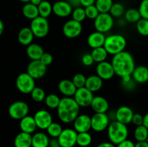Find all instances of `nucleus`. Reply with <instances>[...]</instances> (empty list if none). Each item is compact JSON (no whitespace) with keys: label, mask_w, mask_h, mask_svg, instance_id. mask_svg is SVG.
I'll return each mask as SVG.
<instances>
[{"label":"nucleus","mask_w":148,"mask_h":147,"mask_svg":"<svg viewBox=\"0 0 148 147\" xmlns=\"http://www.w3.org/2000/svg\"><path fill=\"white\" fill-rule=\"evenodd\" d=\"M96 74L103 81L112 79L116 74L111 62L105 61L98 63L96 66Z\"/></svg>","instance_id":"obj_15"},{"label":"nucleus","mask_w":148,"mask_h":147,"mask_svg":"<svg viewBox=\"0 0 148 147\" xmlns=\"http://www.w3.org/2000/svg\"><path fill=\"white\" fill-rule=\"evenodd\" d=\"M92 141V137L89 132L78 133L77 145L79 147H88Z\"/></svg>","instance_id":"obj_32"},{"label":"nucleus","mask_w":148,"mask_h":147,"mask_svg":"<svg viewBox=\"0 0 148 147\" xmlns=\"http://www.w3.org/2000/svg\"><path fill=\"white\" fill-rule=\"evenodd\" d=\"M73 8H77V7H81L80 0H66Z\"/></svg>","instance_id":"obj_51"},{"label":"nucleus","mask_w":148,"mask_h":147,"mask_svg":"<svg viewBox=\"0 0 148 147\" xmlns=\"http://www.w3.org/2000/svg\"><path fill=\"white\" fill-rule=\"evenodd\" d=\"M113 4V0H96L95 5L100 13H109Z\"/></svg>","instance_id":"obj_36"},{"label":"nucleus","mask_w":148,"mask_h":147,"mask_svg":"<svg viewBox=\"0 0 148 147\" xmlns=\"http://www.w3.org/2000/svg\"><path fill=\"white\" fill-rule=\"evenodd\" d=\"M63 131V128L62 125L58 122H53L46 129L47 134L51 138H57L60 135Z\"/></svg>","instance_id":"obj_38"},{"label":"nucleus","mask_w":148,"mask_h":147,"mask_svg":"<svg viewBox=\"0 0 148 147\" xmlns=\"http://www.w3.org/2000/svg\"><path fill=\"white\" fill-rule=\"evenodd\" d=\"M35 121L37 128L40 130H46L48 127L53 122L51 114L46 110H39L34 114Z\"/></svg>","instance_id":"obj_14"},{"label":"nucleus","mask_w":148,"mask_h":147,"mask_svg":"<svg viewBox=\"0 0 148 147\" xmlns=\"http://www.w3.org/2000/svg\"><path fill=\"white\" fill-rule=\"evenodd\" d=\"M39 16L44 18H48L53 12V4L47 0H43L42 2L38 6Z\"/></svg>","instance_id":"obj_31"},{"label":"nucleus","mask_w":148,"mask_h":147,"mask_svg":"<svg viewBox=\"0 0 148 147\" xmlns=\"http://www.w3.org/2000/svg\"><path fill=\"white\" fill-rule=\"evenodd\" d=\"M88 147H89V146H88Z\"/></svg>","instance_id":"obj_60"},{"label":"nucleus","mask_w":148,"mask_h":147,"mask_svg":"<svg viewBox=\"0 0 148 147\" xmlns=\"http://www.w3.org/2000/svg\"><path fill=\"white\" fill-rule=\"evenodd\" d=\"M26 53L27 56L31 61L40 60L41 56L44 53L43 48L37 43H31L27 46L26 48Z\"/></svg>","instance_id":"obj_26"},{"label":"nucleus","mask_w":148,"mask_h":147,"mask_svg":"<svg viewBox=\"0 0 148 147\" xmlns=\"http://www.w3.org/2000/svg\"><path fill=\"white\" fill-rule=\"evenodd\" d=\"M63 34L68 38H75L80 35L82 31V23L74 20H69L64 24Z\"/></svg>","instance_id":"obj_12"},{"label":"nucleus","mask_w":148,"mask_h":147,"mask_svg":"<svg viewBox=\"0 0 148 147\" xmlns=\"http://www.w3.org/2000/svg\"><path fill=\"white\" fill-rule=\"evenodd\" d=\"M134 137L137 141H147L148 138V128L143 125L136 126L134 131Z\"/></svg>","instance_id":"obj_34"},{"label":"nucleus","mask_w":148,"mask_h":147,"mask_svg":"<svg viewBox=\"0 0 148 147\" xmlns=\"http://www.w3.org/2000/svg\"><path fill=\"white\" fill-rule=\"evenodd\" d=\"M125 12L124 6L121 3L116 2L113 4L109 13L114 18H121L122 16L124 15Z\"/></svg>","instance_id":"obj_37"},{"label":"nucleus","mask_w":148,"mask_h":147,"mask_svg":"<svg viewBox=\"0 0 148 147\" xmlns=\"http://www.w3.org/2000/svg\"><path fill=\"white\" fill-rule=\"evenodd\" d=\"M73 97L80 108H86L90 106L94 95L93 92L84 86L77 89Z\"/></svg>","instance_id":"obj_10"},{"label":"nucleus","mask_w":148,"mask_h":147,"mask_svg":"<svg viewBox=\"0 0 148 147\" xmlns=\"http://www.w3.org/2000/svg\"><path fill=\"white\" fill-rule=\"evenodd\" d=\"M103 47L108 54L116 55L124 51L127 47V39L121 34H112L106 36Z\"/></svg>","instance_id":"obj_4"},{"label":"nucleus","mask_w":148,"mask_h":147,"mask_svg":"<svg viewBox=\"0 0 148 147\" xmlns=\"http://www.w3.org/2000/svg\"><path fill=\"white\" fill-rule=\"evenodd\" d=\"M20 128L21 131L27 133L32 134L35 133L38 128L34 118L27 115L20 120Z\"/></svg>","instance_id":"obj_22"},{"label":"nucleus","mask_w":148,"mask_h":147,"mask_svg":"<svg viewBox=\"0 0 148 147\" xmlns=\"http://www.w3.org/2000/svg\"><path fill=\"white\" fill-rule=\"evenodd\" d=\"M97 147H116L115 144L111 142H103L100 144Z\"/></svg>","instance_id":"obj_52"},{"label":"nucleus","mask_w":148,"mask_h":147,"mask_svg":"<svg viewBox=\"0 0 148 147\" xmlns=\"http://www.w3.org/2000/svg\"><path fill=\"white\" fill-rule=\"evenodd\" d=\"M116 147H135V144L131 140L127 139L117 144Z\"/></svg>","instance_id":"obj_48"},{"label":"nucleus","mask_w":148,"mask_h":147,"mask_svg":"<svg viewBox=\"0 0 148 147\" xmlns=\"http://www.w3.org/2000/svg\"><path fill=\"white\" fill-rule=\"evenodd\" d=\"M147 142H148V138H147Z\"/></svg>","instance_id":"obj_58"},{"label":"nucleus","mask_w":148,"mask_h":147,"mask_svg":"<svg viewBox=\"0 0 148 147\" xmlns=\"http://www.w3.org/2000/svg\"><path fill=\"white\" fill-rule=\"evenodd\" d=\"M103 80L98 75H92L87 77L85 87L92 92H96L102 88Z\"/></svg>","instance_id":"obj_25"},{"label":"nucleus","mask_w":148,"mask_h":147,"mask_svg":"<svg viewBox=\"0 0 148 147\" xmlns=\"http://www.w3.org/2000/svg\"><path fill=\"white\" fill-rule=\"evenodd\" d=\"M28 105L24 101H16L12 102L8 108V114L12 119L21 120L29 113Z\"/></svg>","instance_id":"obj_8"},{"label":"nucleus","mask_w":148,"mask_h":147,"mask_svg":"<svg viewBox=\"0 0 148 147\" xmlns=\"http://www.w3.org/2000/svg\"><path fill=\"white\" fill-rule=\"evenodd\" d=\"M86 79L87 77L83 74L78 73L76 74L75 76L72 78V81L75 85L77 89L79 88H82L85 86V83H86Z\"/></svg>","instance_id":"obj_42"},{"label":"nucleus","mask_w":148,"mask_h":147,"mask_svg":"<svg viewBox=\"0 0 148 147\" xmlns=\"http://www.w3.org/2000/svg\"><path fill=\"white\" fill-rule=\"evenodd\" d=\"M40 61L45 65V66H48L49 65H51L53 62V56L51 53H45L43 54V56H41L40 59Z\"/></svg>","instance_id":"obj_46"},{"label":"nucleus","mask_w":148,"mask_h":147,"mask_svg":"<svg viewBox=\"0 0 148 147\" xmlns=\"http://www.w3.org/2000/svg\"><path fill=\"white\" fill-rule=\"evenodd\" d=\"M133 115H134V112L132 109L125 105L119 107L114 113L116 120L125 125H128L129 123L132 122Z\"/></svg>","instance_id":"obj_18"},{"label":"nucleus","mask_w":148,"mask_h":147,"mask_svg":"<svg viewBox=\"0 0 148 147\" xmlns=\"http://www.w3.org/2000/svg\"><path fill=\"white\" fill-rule=\"evenodd\" d=\"M71 15H72V20L79 22H82L87 18L85 8L82 7L74 8Z\"/></svg>","instance_id":"obj_40"},{"label":"nucleus","mask_w":148,"mask_h":147,"mask_svg":"<svg viewBox=\"0 0 148 147\" xmlns=\"http://www.w3.org/2000/svg\"><path fill=\"white\" fill-rule=\"evenodd\" d=\"M56 110L59 119L64 123L69 124L73 122L79 115L80 107L74 97H64L61 99L60 103Z\"/></svg>","instance_id":"obj_1"},{"label":"nucleus","mask_w":148,"mask_h":147,"mask_svg":"<svg viewBox=\"0 0 148 147\" xmlns=\"http://www.w3.org/2000/svg\"><path fill=\"white\" fill-rule=\"evenodd\" d=\"M137 30L140 35L148 36V20L141 18L136 23Z\"/></svg>","instance_id":"obj_41"},{"label":"nucleus","mask_w":148,"mask_h":147,"mask_svg":"<svg viewBox=\"0 0 148 147\" xmlns=\"http://www.w3.org/2000/svg\"><path fill=\"white\" fill-rule=\"evenodd\" d=\"M60 101L61 99L56 94H49L46 95L44 102L46 106L50 109H57Z\"/></svg>","instance_id":"obj_35"},{"label":"nucleus","mask_w":148,"mask_h":147,"mask_svg":"<svg viewBox=\"0 0 148 147\" xmlns=\"http://www.w3.org/2000/svg\"><path fill=\"white\" fill-rule=\"evenodd\" d=\"M107 134L110 142L117 145L128 139L127 138L129 135V129L127 125L117 120H114L110 122L107 128Z\"/></svg>","instance_id":"obj_3"},{"label":"nucleus","mask_w":148,"mask_h":147,"mask_svg":"<svg viewBox=\"0 0 148 147\" xmlns=\"http://www.w3.org/2000/svg\"><path fill=\"white\" fill-rule=\"evenodd\" d=\"M19 1H20L21 2H23V3H25H25L30 2V0H19Z\"/></svg>","instance_id":"obj_57"},{"label":"nucleus","mask_w":148,"mask_h":147,"mask_svg":"<svg viewBox=\"0 0 148 147\" xmlns=\"http://www.w3.org/2000/svg\"><path fill=\"white\" fill-rule=\"evenodd\" d=\"M92 110L97 113H106L109 108V103L102 96H94L90 105Z\"/></svg>","instance_id":"obj_19"},{"label":"nucleus","mask_w":148,"mask_h":147,"mask_svg":"<svg viewBox=\"0 0 148 147\" xmlns=\"http://www.w3.org/2000/svg\"><path fill=\"white\" fill-rule=\"evenodd\" d=\"M34 37V35L30 27H24L19 31L17 39L20 44L25 46H27L33 43Z\"/></svg>","instance_id":"obj_23"},{"label":"nucleus","mask_w":148,"mask_h":147,"mask_svg":"<svg viewBox=\"0 0 148 147\" xmlns=\"http://www.w3.org/2000/svg\"><path fill=\"white\" fill-rule=\"evenodd\" d=\"M135 147H148L147 141H137L135 144Z\"/></svg>","instance_id":"obj_53"},{"label":"nucleus","mask_w":148,"mask_h":147,"mask_svg":"<svg viewBox=\"0 0 148 147\" xmlns=\"http://www.w3.org/2000/svg\"><path fill=\"white\" fill-rule=\"evenodd\" d=\"M95 1L96 0H80L81 7L85 8V7H89V6L94 5L95 3Z\"/></svg>","instance_id":"obj_50"},{"label":"nucleus","mask_w":148,"mask_h":147,"mask_svg":"<svg viewBox=\"0 0 148 147\" xmlns=\"http://www.w3.org/2000/svg\"><path fill=\"white\" fill-rule=\"evenodd\" d=\"M30 28L31 29L35 37L43 38L49 32V23L47 18L38 16L31 20Z\"/></svg>","instance_id":"obj_5"},{"label":"nucleus","mask_w":148,"mask_h":147,"mask_svg":"<svg viewBox=\"0 0 148 147\" xmlns=\"http://www.w3.org/2000/svg\"><path fill=\"white\" fill-rule=\"evenodd\" d=\"M42 1H43V0H30V2L32 3L33 4H34V5L37 6V7H38V6L39 4H40V3L42 2Z\"/></svg>","instance_id":"obj_56"},{"label":"nucleus","mask_w":148,"mask_h":147,"mask_svg":"<svg viewBox=\"0 0 148 147\" xmlns=\"http://www.w3.org/2000/svg\"><path fill=\"white\" fill-rule=\"evenodd\" d=\"M111 63L115 74L120 77L132 75L136 67L132 55L126 50L113 56Z\"/></svg>","instance_id":"obj_2"},{"label":"nucleus","mask_w":148,"mask_h":147,"mask_svg":"<svg viewBox=\"0 0 148 147\" xmlns=\"http://www.w3.org/2000/svg\"><path fill=\"white\" fill-rule=\"evenodd\" d=\"M73 128L77 133L89 132L91 129V117L86 114H79L74 120Z\"/></svg>","instance_id":"obj_16"},{"label":"nucleus","mask_w":148,"mask_h":147,"mask_svg":"<svg viewBox=\"0 0 148 147\" xmlns=\"http://www.w3.org/2000/svg\"><path fill=\"white\" fill-rule=\"evenodd\" d=\"M72 11L73 7L66 1L59 0L53 4V13L59 17H67L72 14Z\"/></svg>","instance_id":"obj_17"},{"label":"nucleus","mask_w":148,"mask_h":147,"mask_svg":"<svg viewBox=\"0 0 148 147\" xmlns=\"http://www.w3.org/2000/svg\"><path fill=\"white\" fill-rule=\"evenodd\" d=\"M58 89L61 94H62L64 97H72L75 95L77 88L75 86L72 80L62 79L58 84Z\"/></svg>","instance_id":"obj_20"},{"label":"nucleus","mask_w":148,"mask_h":147,"mask_svg":"<svg viewBox=\"0 0 148 147\" xmlns=\"http://www.w3.org/2000/svg\"><path fill=\"white\" fill-rule=\"evenodd\" d=\"M110 124V118L106 113L95 112L91 117V129L95 132H102L107 129Z\"/></svg>","instance_id":"obj_9"},{"label":"nucleus","mask_w":148,"mask_h":147,"mask_svg":"<svg viewBox=\"0 0 148 147\" xmlns=\"http://www.w3.org/2000/svg\"><path fill=\"white\" fill-rule=\"evenodd\" d=\"M4 22H2V20L0 19V36L2 35L3 32H4Z\"/></svg>","instance_id":"obj_55"},{"label":"nucleus","mask_w":148,"mask_h":147,"mask_svg":"<svg viewBox=\"0 0 148 147\" xmlns=\"http://www.w3.org/2000/svg\"><path fill=\"white\" fill-rule=\"evenodd\" d=\"M141 17L148 20V0H143L138 9Z\"/></svg>","instance_id":"obj_44"},{"label":"nucleus","mask_w":148,"mask_h":147,"mask_svg":"<svg viewBox=\"0 0 148 147\" xmlns=\"http://www.w3.org/2000/svg\"><path fill=\"white\" fill-rule=\"evenodd\" d=\"M143 125L148 128V112L143 116Z\"/></svg>","instance_id":"obj_54"},{"label":"nucleus","mask_w":148,"mask_h":147,"mask_svg":"<svg viewBox=\"0 0 148 147\" xmlns=\"http://www.w3.org/2000/svg\"><path fill=\"white\" fill-rule=\"evenodd\" d=\"M14 147H31L32 135L21 131L14 138Z\"/></svg>","instance_id":"obj_27"},{"label":"nucleus","mask_w":148,"mask_h":147,"mask_svg":"<svg viewBox=\"0 0 148 147\" xmlns=\"http://www.w3.org/2000/svg\"><path fill=\"white\" fill-rule=\"evenodd\" d=\"M31 147H33V146H31Z\"/></svg>","instance_id":"obj_59"},{"label":"nucleus","mask_w":148,"mask_h":147,"mask_svg":"<svg viewBox=\"0 0 148 147\" xmlns=\"http://www.w3.org/2000/svg\"><path fill=\"white\" fill-rule=\"evenodd\" d=\"M36 79H33L27 72L20 74L16 79V86L21 93L27 95L30 94L36 87Z\"/></svg>","instance_id":"obj_6"},{"label":"nucleus","mask_w":148,"mask_h":147,"mask_svg":"<svg viewBox=\"0 0 148 147\" xmlns=\"http://www.w3.org/2000/svg\"><path fill=\"white\" fill-rule=\"evenodd\" d=\"M124 16L126 21L130 23H137L142 18L139 10L134 8H130L126 10Z\"/></svg>","instance_id":"obj_33"},{"label":"nucleus","mask_w":148,"mask_h":147,"mask_svg":"<svg viewBox=\"0 0 148 147\" xmlns=\"http://www.w3.org/2000/svg\"><path fill=\"white\" fill-rule=\"evenodd\" d=\"M85 14H86V17L90 19V20H95L98 17V14H100L99 11H98V10L97 9L96 6L95 4L85 7Z\"/></svg>","instance_id":"obj_43"},{"label":"nucleus","mask_w":148,"mask_h":147,"mask_svg":"<svg viewBox=\"0 0 148 147\" xmlns=\"http://www.w3.org/2000/svg\"><path fill=\"white\" fill-rule=\"evenodd\" d=\"M106 37V36L105 35L104 33L95 31L89 35V36L88 37V40H87V43H88V46L92 49L103 47L104 46Z\"/></svg>","instance_id":"obj_21"},{"label":"nucleus","mask_w":148,"mask_h":147,"mask_svg":"<svg viewBox=\"0 0 148 147\" xmlns=\"http://www.w3.org/2000/svg\"><path fill=\"white\" fill-rule=\"evenodd\" d=\"M30 96H31L32 99L36 102H41L45 100L46 98V92L43 90L42 88L38 87V86H36L33 91L30 93Z\"/></svg>","instance_id":"obj_39"},{"label":"nucleus","mask_w":148,"mask_h":147,"mask_svg":"<svg viewBox=\"0 0 148 147\" xmlns=\"http://www.w3.org/2000/svg\"><path fill=\"white\" fill-rule=\"evenodd\" d=\"M92 59H93L94 62H96L97 63H101V62L105 61L107 59L108 53L105 49V48L99 47L94 48L92 50V52L90 53Z\"/></svg>","instance_id":"obj_30"},{"label":"nucleus","mask_w":148,"mask_h":147,"mask_svg":"<svg viewBox=\"0 0 148 147\" xmlns=\"http://www.w3.org/2000/svg\"><path fill=\"white\" fill-rule=\"evenodd\" d=\"M49 135L43 132L35 133L32 135V146L33 147H49Z\"/></svg>","instance_id":"obj_28"},{"label":"nucleus","mask_w":148,"mask_h":147,"mask_svg":"<svg viewBox=\"0 0 148 147\" xmlns=\"http://www.w3.org/2000/svg\"><path fill=\"white\" fill-rule=\"evenodd\" d=\"M47 66H45L40 60L31 61L27 66V73L34 79H41L46 75Z\"/></svg>","instance_id":"obj_13"},{"label":"nucleus","mask_w":148,"mask_h":147,"mask_svg":"<svg viewBox=\"0 0 148 147\" xmlns=\"http://www.w3.org/2000/svg\"><path fill=\"white\" fill-rule=\"evenodd\" d=\"M81 61H82V64L85 66H90L93 64L94 60L92 59V56L90 53H86L82 56V59H81Z\"/></svg>","instance_id":"obj_45"},{"label":"nucleus","mask_w":148,"mask_h":147,"mask_svg":"<svg viewBox=\"0 0 148 147\" xmlns=\"http://www.w3.org/2000/svg\"><path fill=\"white\" fill-rule=\"evenodd\" d=\"M22 12L23 16L28 20H33L39 16L38 9L37 6L34 5L32 3H25L22 9Z\"/></svg>","instance_id":"obj_29"},{"label":"nucleus","mask_w":148,"mask_h":147,"mask_svg":"<svg viewBox=\"0 0 148 147\" xmlns=\"http://www.w3.org/2000/svg\"><path fill=\"white\" fill-rule=\"evenodd\" d=\"M133 80L139 84L148 82V67L145 66H136L132 74Z\"/></svg>","instance_id":"obj_24"},{"label":"nucleus","mask_w":148,"mask_h":147,"mask_svg":"<svg viewBox=\"0 0 148 147\" xmlns=\"http://www.w3.org/2000/svg\"><path fill=\"white\" fill-rule=\"evenodd\" d=\"M78 133L74 128H64L58 137L61 147H74L77 144Z\"/></svg>","instance_id":"obj_11"},{"label":"nucleus","mask_w":148,"mask_h":147,"mask_svg":"<svg viewBox=\"0 0 148 147\" xmlns=\"http://www.w3.org/2000/svg\"><path fill=\"white\" fill-rule=\"evenodd\" d=\"M114 18L110 13H100L94 20V27L96 31L106 33L113 28Z\"/></svg>","instance_id":"obj_7"},{"label":"nucleus","mask_w":148,"mask_h":147,"mask_svg":"<svg viewBox=\"0 0 148 147\" xmlns=\"http://www.w3.org/2000/svg\"><path fill=\"white\" fill-rule=\"evenodd\" d=\"M49 147H61L57 138H51L49 140Z\"/></svg>","instance_id":"obj_49"},{"label":"nucleus","mask_w":148,"mask_h":147,"mask_svg":"<svg viewBox=\"0 0 148 147\" xmlns=\"http://www.w3.org/2000/svg\"><path fill=\"white\" fill-rule=\"evenodd\" d=\"M132 122L136 126H139L143 124V116L140 113H134Z\"/></svg>","instance_id":"obj_47"}]
</instances>
